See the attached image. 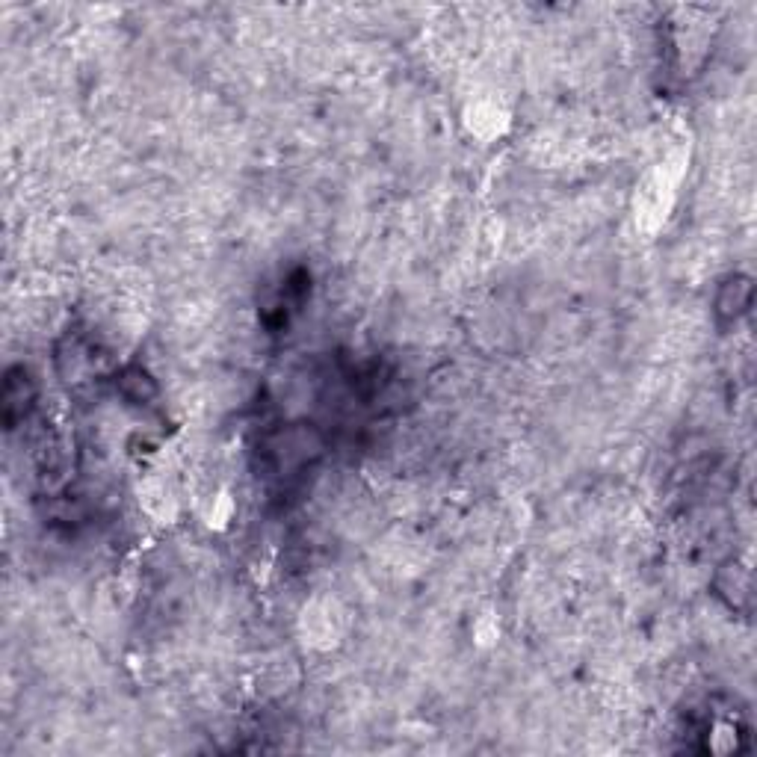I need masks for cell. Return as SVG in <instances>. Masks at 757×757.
<instances>
[{
    "label": "cell",
    "instance_id": "cell-2",
    "mask_svg": "<svg viewBox=\"0 0 757 757\" xmlns=\"http://www.w3.org/2000/svg\"><path fill=\"white\" fill-rule=\"evenodd\" d=\"M119 388H122V394H125L128 400H134V403H148V400L157 394L151 376H148L142 367H128V370L122 373V379H119Z\"/></svg>",
    "mask_w": 757,
    "mask_h": 757
},
{
    "label": "cell",
    "instance_id": "cell-1",
    "mask_svg": "<svg viewBox=\"0 0 757 757\" xmlns=\"http://www.w3.org/2000/svg\"><path fill=\"white\" fill-rule=\"evenodd\" d=\"M36 400V388H33V379L24 367H12L6 370V379H3V394H0V403H3V423L6 429H15Z\"/></svg>",
    "mask_w": 757,
    "mask_h": 757
}]
</instances>
